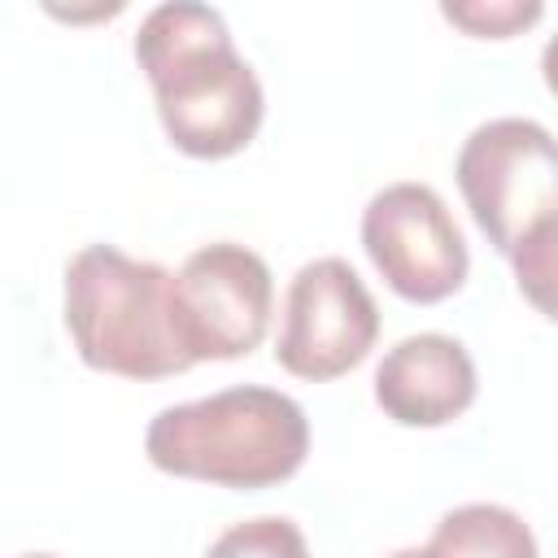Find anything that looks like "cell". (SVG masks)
<instances>
[{"mask_svg": "<svg viewBox=\"0 0 558 558\" xmlns=\"http://www.w3.org/2000/svg\"><path fill=\"white\" fill-rule=\"evenodd\" d=\"M362 248L384 283L414 305H436L453 296L471 270V253L449 205L436 187L414 179L388 183L366 201Z\"/></svg>", "mask_w": 558, "mask_h": 558, "instance_id": "8992f818", "label": "cell"}, {"mask_svg": "<svg viewBox=\"0 0 558 558\" xmlns=\"http://www.w3.org/2000/svg\"><path fill=\"white\" fill-rule=\"evenodd\" d=\"M510 266H514V283L519 292L545 314L558 323V218L536 227L514 253H510Z\"/></svg>", "mask_w": 558, "mask_h": 558, "instance_id": "8fae6325", "label": "cell"}, {"mask_svg": "<svg viewBox=\"0 0 558 558\" xmlns=\"http://www.w3.org/2000/svg\"><path fill=\"white\" fill-rule=\"evenodd\" d=\"M174 275L161 262L126 257L118 244H87L65 262V331L92 371L122 379L183 375L192 357L174 331Z\"/></svg>", "mask_w": 558, "mask_h": 558, "instance_id": "3957f363", "label": "cell"}, {"mask_svg": "<svg viewBox=\"0 0 558 558\" xmlns=\"http://www.w3.org/2000/svg\"><path fill=\"white\" fill-rule=\"evenodd\" d=\"M205 558H310V545L288 514H257L231 523Z\"/></svg>", "mask_w": 558, "mask_h": 558, "instance_id": "30bf717a", "label": "cell"}, {"mask_svg": "<svg viewBox=\"0 0 558 558\" xmlns=\"http://www.w3.org/2000/svg\"><path fill=\"white\" fill-rule=\"evenodd\" d=\"M379 340V310L344 257L305 262L283 292L275 362L296 379H336Z\"/></svg>", "mask_w": 558, "mask_h": 558, "instance_id": "52a82bcc", "label": "cell"}, {"mask_svg": "<svg viewBox=\"0 0 558 558\" xmlns=\"http://www.w3.org/2000/svg\"><path fill=\"white\" fill-rule=\"evenodd\" d=\"M541 74H545V87L558 96V31L545 39V48H541Z\"/></svg>", "mask_w": 558, "mask_h": 558, "instance_id": "4fadbf2b", "label": "cell"}, {"mask_svg": "<svg viewBox=\"0 0 558 558\" xmlns=\"http://www.w3.org/2000/svg\"><path fill=\"white\" fill-rule=\"evenodd\" d=\"M135 61L153 83L161 131L179 153L218 161L248 148L266 113V92L235 52L218 9L196 0L148 9L135 31Z\"/></svg>", "mask_w": 558, "mask_h": 558, "instance_id": "6da1fadb", "label": "cell"}, {"mask_svg": "<svg viewBox=\"0 0 558 558\" xmlns=\"http://www.w3.org/2000/svg\"><path fill=\"white\" fill-rule=\"evenodd\" d=\"M427 549L432 558H541L523 514L497 501H466L440 514Z\"/></svg>", "mask_w": 558, "mask_h": 558, "instance_id": "9c48e42d", "label": "cell"}, {"mask_svg": "<svg viewBox=\"0 0 558 558\" xmlns=\"http://www.w3.org/2000/svg\"><path fill=\"white\" fill-rule=\"evenodd\" d=\"M453 179L501 257L558 218V140L532 118L480 122L458 148Z\"/></svg>", "mask_w": 558, "mask_h": 558, "instance_id": "277c9868", "label": "cell"}, {"mask_svg": "<svg viewBox=\"0 0 558 558\" xmlns=\"http://www.w3.org/2000/svg\"><path fill=\"white\" fill-rule=\"evenodd\" d=\"M144 453L157 471L218 488H270L301 471L310 418L296 397L262 384H235L153 414Z\"/></svg>", "mask_w": 558, "mask_h": 558, "instance_id": "7a4b0ae2", "label": "cell"}, {"mask_svg": "<svg viewBox=\"0 0 558 558\" xmlns=\"http://www.w3.org/2000/svg\"><path fill=\"white\" fill-rule=\"evenodd\" d=\"M440 17L462 26L466 35L506 39V35H519L532 22H541L545 4H536V0H471V4H440Z\"/></svg>", "mask_w": 558, "mask_h": 558, "instance_id": "7c38bea8", "label": "cell"}, {"mask_svg": "<svg viewBox=\"0 0 558 558\" xmlns=\"http://www.w3.org/2000/svg\"><path fill=\"white\" fill-rule=\"evenodd\" d=\"M480 388L475 362L462 340L418 331L397 340L375 366V401L401 427H445L471 410Z\"/></svg>", "mask_w": 558, "mask_h": 558, "instance_id": "ba28073f", "label": "cell"}, {"mask_svg": "<svg viewBox=\"0 0 558 558\" xmlns=\"http://www.w3.org/2000/svg\"><path fill=\"white\" fill-rule=\"evenodd\" d=\"M388 558H432V549H427V545H423V549H418V545H410V549H392Z\"/></svg>", "mask_w": 558, "mask_h": 558, "instance_id": "5bb4252c", "label": "cell"}, {"mask_svg": "<svg viewBox=\"0 0 558 558\" xmlns=\"http://www.w3.org/2000/svg\"><path fill=\"white\" fill-rule=\"evenodd\" d=\"M174 331L196 362L244 357L262 344L275 310V279L262 253L235 240H214L187 253L174 270Z\"/></svg>", "mask_w": 558, "mask_h": 558, "instance_id": "5b68a950", "label": "cell"}, {"mask_svg": "<svg viewBox=\"0 0 558 558\" xmlns=\"http://www.w3.org/2000/svg\"><path fill=\"white\" fill-rule=\"evenodd\" d=\"M26 558H57V554H26Z\"/></svg>", "mask_w": 558, "mask_h": 558, "instance_id": "9a60e30c", "label": "cell"}]
</instances>
